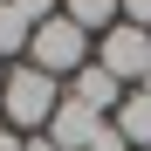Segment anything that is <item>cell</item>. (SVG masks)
<instances>
[{"label":"cell","mask_w":151,"mask_h":151,"mask_svg":"<svg viewBox=\"0 0 151 151\" xmlns=\"http://www.w3.org/2000/svg\"><path fill=\"white\" fill-rule=\"evenodd\" d=\"M55 110H62V83L41 76L35 62H14L7 69V89H0V124H7L14 137H35V131L55 124Z\"/></svg>","instance_id":"1"},{"label":"cell","mask_w":151,"mask_h":151,"mask_svg":"<svg viewBox=\"0 0 151 151\" xmlns=\"http://www.w3.org/2000/svg\"><path fill=\"white\" fill-rule=\"evenodd\" d=\"M21 62H35L41 76H55V83H69V76L83 69V62H89V35L76 28L69 14H48L41 28L28 35V55H21Z\"/></svg>","instance_id":"2"},{"label":"cell","mask_w":151,"mask_h":151,"mask_svg":"<svg viewBox=\"0 0 151 151\" xmlns=\"http://www.w3.org/2000/svg\"><path fill=\"white\" fill-rule=\"evenodd\" d=\"M96 69H110L124 89H137L144 76H151V35L131 28V21H117L110 35H96Z\"/></svg>","instance_id":"3"},{"label":"cell","mask_w":151,"mask_h":151,"mask_svg":"<svg viewBox=\"0 0 151 151\" xmlns=\"http://www.w3.org/2000/svg\"><path fill=\"white\" fill-rule=\"evenodd\" d=\"M62 96H69V103H83V110H96V117H117V103H124L131 89H124V83H117L110 69H96V62H83V69H76L69 83H62Z\"/></svg>","instance_id":"4"},{"label":"cell","mask_w":151,"mask_h":151,"mask_svg":"<svg viewBox=\"0 0 151 151\" xmlns=\"http://www.w3.org/2000/svg\"><path fill=\"white\" fill-rule=\"evenodd\" d=\"M103 124H110V117H96V110H83V103H69V96H62L48 137H55V151H89L96 137H103Z\"/></svg>","instance_id":"5"},{"label":"cell","mask_w":151,"mask_h":151,"mask_svg":"<svg viewBox=\"0 0 151 151\" xmlns=\"http://www.w3.org/2000/svg\"><path fill=\"white\" fill-rule=\"evenodd\" d=\"M110 124H117V137L131 144V151H151V96H144V89H131V96H124Z\"/></svg>","instance_id":"6"},{"label":"cell","mask_w":151,"mask_h":151,"mask_svg":"<svg viewBox=\"0 0 151 151\" xmlns=\"http://www.w3.org/2000/svg\"><path fill=\"white\" fill-rule=\"evenodd\" d=\"M62 14H69L89 41H96V35H110L117 21H124V7H117V0H62Z\"/></svg>","instance_id":"7"},{"label":"cell","mask_w":151,"mask_h":151,"mask_svg":"<svg viewBox=\"0 0 151 151\" xmlns=\"http://www.w3.org/2000/svg\"><path fill=\"white\" fill-rule=\"evenodd\" d=\"M28 21H21V7H14V0H0V62H7L14 69V55H28Z\"/></svg>","instance_id":"8"},{"label":"cell","mask_w":151,"mask_h":151,"mask_svg":"<svg viewBox=\"0 0 151 151\" xmlns=\"http://www.w3.org/2000/svg\"><path fill=\"white\" fill-rule=\"evenodd\" d=\"M14 7H21V21H28V28H41V21L55 14V0H14Z\"/></svg>","instance_id":"9"},{"label":"cell","mask_w":151,"mask_h":151,"mask_svg":"<svg viewBox=\"0 0 151 151\" xmlns=\"http://www.w3.org/2000/svg\"><path fill=\"white\" fill-rule=\"evenodd\" d=\"M117 7H124V21H131V28L151 35V0H117Z\"/></svg>","instance_id":"10"},{"label":"cell","mask_w":151,"mask_h":151,"mask_svg":"<svg viewBox=\"0 0 151 151\" xmlns=\"http://www.w3.org/2000/svg\"><path fill=\"white\" fill-rule=\"evenodd\" d=\"M21 151H55V137H48V131H35V137H21Z\"/></svg>","instance_id":"11"},{"label":"cell","mask_w":151,"mask_h":151,"mask_svg":"<svg viewBox=\"0 0 151 151\" xmlns=\"http://www.w3.org/2000/svg\"><path fill=\"white\" fill-rule=\"evenodd\" d=\"M0 151H21V137H14V131H7V124H0Z\"/></svg>","instance_id":"12"},{"label":"cell","mask_w":151,"mask_h":151,"mask_svg":"<svg viewBox=\"0 0 151 151\" xmlns=\"http://www.w3.org/2000/svg\"><path fill=\"white\" fill-rule=\"evenodd\" d=\"M0 89H7V62H0Z\"/></svg>","instance_id":"13"}]
</instances>
